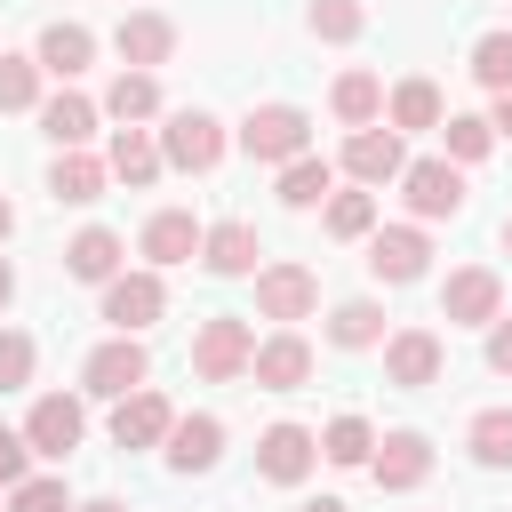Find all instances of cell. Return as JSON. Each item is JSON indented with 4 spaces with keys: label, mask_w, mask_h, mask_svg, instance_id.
I'll return each mask as SVG.
<instances>
[{
    "label": "cell",
    "mask_w": 512,
    "mask_h": 512,
    "mask_svg": "<svg viewBox=\"0 0 512 512\" xmlns=\"http://www.w3.org/2000/svg\"><path fill=\"white\" fill-rule=\"evenodd\" d=\"M32 384V336L24 328H0V392Z\"/></svg>",
    "instance_id": "39"
},
{
    "label": "cell",
    "mask_w": 512,
    "mask_h": 512,
    "mask_svg": "<svg viewBox=\"0 0 512 512\" xmlns=\"http://www.w3.org/2000/svg\"><path fill=\"white\" fill-rule=\"evenodd\" d=\"M256 256H264V240H256V224H248V216H224V224H208V240H200V264H208V272H224V280L264 272Z\"/></svg>",
    "instance_id": "15"
},
{
    "label": "cell",
    "mask_w": 512,
    "mask_h": 512,
    "mask_svg": "<svg viewBox=\"0 0 512 512\" xmlns=\"http://www.w3.org/2000/svg\"><path fill=\"white\" fill-rule=\"evenodd\" d=\"M304 512H344V504H336V496H320V504H304Z\"/></svg>",
    "instance_id": "46"
},
{
    "label": "cell",
    "mask_w": 512,
    "mask_h": 512,
    "mask_svg": "<svg viewBox=\"0 0 512 512\" xmlns=\"http://www.w3.org/2000/svg\"><path fill=\"white\" fill-rule=\"evenodd\" d=\"M200 240H208V224H192V208H160V216L144 224V240H136V248H144V256H152V272H160V264H192V256H200Z\"/></svg>",
    "instance_id": "19"
},
{
    "label": "cell",
    "mask_w": 512,
    "mask_h": 512,
    "mask_svg": "<svg viewBox=\"0 0 512 512\" xmlns=\"http://www.w3.org/2000/svg\"><path fill=\"white\" fill-rule=\"evenodd\" d=\"M248 376H256L264 392H296V384L312 376V344H304L296 328H280V336H264V344H256V360H248Z\"/></svg>",
    "instance_id": "18"
},
{
    "label": "cell",
    "mask_w": 512,
    "mask_h": 512,
    "mask_svg": "<svg viewBox=\"0 0 512 512\" xmlns=\"http://www.w3.org/2000/svg\"><path fill=\"white\" fill-rule=\"evenodd\" d=\"M400 168H408L400 128H352L344 136V176L352 184H400Z\"/></svg>",
    "instance_id": "10"
},
{
    "label": "cell",
    "mask_w": 512,
    "mask_h": 512,
    "mask_svg": "<svg viewBox=\"0 0 512 512\" xmlns=\"http://www.w3.org/2000/svg\"><path fill=\"white\" fill-rule=\"evenodd\" d=\"M160 152H168V168L208 176V168L224 160V120L200 112V104H184V112H168V128H160Z\"/></svg>",
    "instance_id": "2"
},
{
    "label": "cell",
    "mask_w": 512,
    "mask_h": 512,
    "mask_svg": "<svg viewBox=\"0 0 512 512\" xmlns=\"http://www.w3.org/2000/svg\"><path fill=\"white\" fill-rule=\"evenodd\" d=\"M384 112H392V128H400V136H416V128H440V120H448V104H440V88H432V80H400Z\"/></svg>",
    "instance_id": "28"
},
{
    "label": "cell",
    "mask_w": 512,
    "mask_h": 512,
    "mask_svg": "<svg viewBox=\"0 0 512 512\" xmlns=\"http://www.w3.org/2000/svg\"><path fill=\"white\" fill-rule=\"evenodd\" d=\"M488 368H496V376H512V320H504V312L488 320Z\"/></svg>",
    "instance_id": "41"
},
{
    "label": "cell",
    "mask_w": 512,
    "mask_h": 512,
    "mask_svg": "<svg viewBox=\"0 0 512 512\" xmlns=\"http://www.w3.org/2000/svg\"><path fill=\"white\" fill-rule=\"evenodd\" d=\"M312 464H320V440H312L304 424H272V432L256 440V472H264L272 488H296Z\"/></svg>",
    "instance_id": "14"
},
{
    "label": "cell",
    "mask_w": 512,
    "mask_h": 512,
    "mask_svg": "<svg viewBox=\"0 0 512 512\" xmlns=\"http://www.w3.org/2000/svg\"><path fill=\"white\" fill-rule=\"evenodd\" d=\"M80 432H88V416H80L72 392H40L32 416H24V440H32V456H48V464H64V456L80 448Z\"/></svg>",
    "instance_id": "9"
},
{
    "label": "cell",
    "mask_w": 512,
    "mask_h": 512,
    "mask_svg": "<svg viewBox=\"0 0 512 512\" xmlns=\"http://www.w3.org/2000/svg\"><path fill=\"white\" fill-rule=\"evenodd\" d=\"M96 120H104V104H88L80 88H56V96L40 104V128H48V144H56V152H80V144L96 136Z\"/></svg>",
    "instance_id": "20"
},
{
    "label": "cell",
    "mask_w": 512,
    "mask_h": 512,
    "mask_svg": "<svg viewBox=\"0 0 512 512\" xmlns=\"http://www.w3.org/2000/svg\"><path fill=\"white\" fill-rule=\"evenodd\" d=\"M88 56H96V32H88V24H48V32H40V72L80 80V72H88Z\"/></svg>",
    "instance_id": "24"
},
{
    "label": "cell",
    "mask_w": 512,
    "mask_h": 512,
    "mask_svg": "<svg viewBox=\"0 0 512 512\" xmlns=\"http://www.w3.org/2000/svg\"><path fill=\"white\" fill-rule=\"evenodd\" d=\"M424 256H432V240H424L416 224H376V232H368V272L392 280V288L424 280Z\"/></svg>",
    "instance_id": "11"
},
{
    "label": "cell",
    "mask_w": 512,
    "mask_h": 512,
    "mask_svg": "<svg viewBox=\"0 0 512 512\" xmlns=\"http://www.w3.org/2000/svg\"><path fill=\"white\" fill-rule=\"evenodd\" d=\"M496 312H504V280H496L488 264H464V272L440 280V320H448V328H488Z\"/></svg>",
    "instance_id": "5"
},
{
    "label": "cell",
    "mask_w": 512,
    "mask_h": 512,
    "mask_svg": "<svg viewBox=\"0 0 512 512\" xmlns=\"http://www.w3.org/2000/svg\"><path fill=\"white\" fill-rule=\"evenodd\" d=\"M328 344H344V352H368V344H384V312H376L368 296H344V304L328 312Z\"/></svg>",
    "instance_id": "29"
},
{
    "label": "cell",
    "mask_w": 512,
    "mask_h": 512,
    "mask_svg": "<svg viewBox=\"0 0 512 512\" xmlns=\"http://www.w3.org/2000/svg\"><path fill=\"white\" fill-rule=\"evenodd\" d=\"M24 464H32V440H24V432H8V424H0V488H16V480H32V472H24Z\"/></svg>",
    "instance_id": "40"
},
{
    "label": "cell",
    "mask_w": 512,
    "mask_h": 512,
    "mask_svg": "<svg viewBox=\"0 0 512 512\" xmlns=\"http://www.w3.org/2000/svg\"><path fill=\"white\" fill-rule=\"evenodd\" d=\"M8 232H16V208H8V200H0V240H8Z\"/></svg>",
    "instance_id": "45"
},
{
    "label": "cell",
    "mask_w": 512,
    "mask_h": 512,
    "mask_svg": "<svg viewBox=\"0 0 512 512\" xmlns=\"http://www.w3.org/2000/svg\"><path fill=\"white\" fill-rule=\"evenodd\" d=\"M400 192H408V208H416L424 224L464 216V168H456V160H408V168H400Z\"/></svg>",
    "instance_id": "8"
},
{
    "label": "cell",
    "mask_w": 512,
    "mask_h": 512,
    "mask_svg": "<svg viewBox=\"0 0 512 512\" xmlns=\"http://www.w3.org/2000/svg\"><path fill=\"white\" fill-rule=\"evenodd\" d=\"M496 152V120H480V112H448V160L464 168V160H488Z\"/></svg>",
    "instance_id": "33"
},
{
    "label": "cell",
    "mask_w": 512,
    "mask_h": 512,
    "mask_svg": "<svg viewBox=\"0 0 512 512\" xmlns=\"http://www.w3.org/2000/svg\"><path fill=\"white\" fill-rule=\"evenodd\" d=\"M104 184H112V160H96V152H56V168H48V192H56L64 208L104 200Z\"/></svg>",
    "instance_id": "21"
},
{
    "label": "cell",
    "mask_w": 512,
    "mask_h": 512,
    "mask_svg": "<svg viewBox=\"0 0 512 512\" xmlns=\"http://www.w3.org/2000/svg\"><path fill=\"white\" fill-rule=\"evenodd\" d=\"M104 160H112V176H120V184H152V176L168 168L160 136H152V128H136V120H128V128H112V152H104Z\"/></svg>",
    "instance_id": "23"
},
{
    "label": "cell",
    "mask_w": 512,
    "mask_h": 512,
    "mask_svg": "<svg viewBox=\"0 0 512 512\" xmlns=\"http://www.w3.org/2000/svg\"><path fill=\"white\" fill-rule=\"evenodd\" d=\"M328 232L336 240H368L376 232V192H328Z\"/></svg>",
    "instance_id": "34"
},
{
    "label": "cell",
    "mask_w": 512,
    "mask_h": 512,
    "mask_svg": "<svg viewBox=\"0 0 512 512\" xmlns=\"http://www.w3.org/2000/svg\"><path fill=\"white\" fill-rule=\"evenodd\" d=\"M216 456H224V424L216 416H176L168 424V464L176 472H216Z\"/></svg>",
    "instance_id": "22"
},
{
    "label": "cell",
    "mask_w": 512,
    "mask_h": 512,
    "mask_svg": "<svg viewBox=\"0 0 512 512\" xmlns=\"http://www.w3.org/2000/svg\"><path fill=\"white\" fill-rule=\"evenodd\" d=\"M64 272H72V280H96V288H104V280L120 272V232L88 224V232H80V240L64 248Z\"/></svg>",
    "instance_id": "27"
},
{
    "label": "cell",
    "mask_w": 512,
    "mask_h": 512,
    "mask_svg": "<svg viewBox=\"0 0 512 512\" xmlns=\"http://www.w3.org/2000/svg\"><path fill=\"white\" fill-rule=\"evenodd\" d=\"M160 312H168L160 272H112V280H104V320H112V336H144Z\"/></svg>",
    "instance_id": "4"
},
{
    "label": "cell",
    "mask_w": 512,
    "mask_h": 512,
    "mask_svg": "<svg viewBox=\"0 0 512 512\" xmlns=\"http://www.w3.org/2000/svg\"><path fill=\"white\" fill-rule=\"evenodd\" d=\"M328 192H336V168H328V160H312V152H296V160L280 168V200H288V208H320Z\"/></svg>",
    "instance_id": "30"
},
{
    "label": "cell",
    "mask_w": 512,
    "mask_h": 512,
    "mask_svg": "<svg viewBox=\"0 0 512 512\" xmlns=\"http://www.w3.org/2000/svg\"><path fill=\"white\" fill-rule=\"evenodd\" d=\"M8 296H16V272H8V264H0V312H8Z\"/></svg>",
    "instance_id": "44"
},
{
    "label": "cell",
    "mask_w": 512,
    "mask_h": 512,
    "mask_svg": "<svg viewBox=\"0 0 512 512\" xmlns=\"http://www.w3.org/2000/svg\"><path fill=\"white\" fill-rule=\"evenodd\" d=\"M328 104H336L344 128H376V120H384V80H376V72H344V80L328 88Z\"/></svg>",
    "instance_id": "26"
},
{
    "label": "cell",
    "mask_w": 512,
    "mask_h": 512,
    "mask_svg": "<svg viewBox=\"0 0 512 512\" xmlns=\"http://www.w3.org/2000/svg\"><path fill=\"white\" fill-rule=\"evenodd\" d=\"M472 80L496 88V96L512 88V32H480V40H472Z\"/></svg>",
    "instance_id": "37"
},
{
    "label": "cell",
    "mask_w": 512,
    "mask_h": 512,
    "mask_svg": "<svg viewBox=\"0 0 512 512\" xmlns=\"http://www.w3.org/2000/svg\"><path fill=\"white\" fill-rule=\"evenodd\" d=\"M256 312L264 320H312L320 312V280L304 264H264L256 272Z\"/></svg>",
    "instance_id": "12"
},
{
    "label": "cell",
    "mask_w": 512,
    "mask_h": 512,
    "mask_svg": "<svg viewBox=\"0 0 512 512\" xmlns=\"http://www.w3.org/2000/svg\"><path fill=\"white\" fill-rule=\"evenodd\" d=\"M304 24H312V40H360L368 32V8L360 0H312Z\"/></svg>",
    "instance_id": "35"
},
{
    "label": "cell",
    "mask_w": 512,
    "mask_h": 512,
    "mask_svg": "<svg viewBox=\"0 0 512 512\" xmlns=\"http://www.w3.org/2000/svg\"><path fill=\"white\" fill-rule=\"evenodd\" d=\"M504 256H512V216H504Z\"/></svg>",
    "instance_id": "47"
},
{
    "label": "cell",
    "mask_w": 512,
    "mask_h": 512,
    "mask_svg": "<svg viewBox=\"0 0 512 512\" xmlns=\"http://www.w3.org/2000/svg\"><path fill=\"white\" fill-rule=\"evenodd\" d=\"M40 104V56H0V112H32Z\"/></svg>",
    "instance_id": "36"
},
{
    "label": "cell",
    "mask_w": 512,
    "mask_h": 512,
    "mask_svg": "<svg viewBox=\"0 0 512 512\" xmlns=\"http://www.w3.org/2000/svg\"><path fill=\"white\" fill-rule=\"evenodd\" d=\"M144 376H152V360H144L136 336H112V344H96V352L80 360V392H96V400H128Z\"/></svg>",
    "instance_id": "7"
},
{
    "label": "cell",
    "mask_w": 512,
    "mask_h": 512,
    "mask_svg": "<svg viewBox=\"0 0 512 512\" xmlns=\"http://www.w3.org/2000/svg\"><path fill=\"white\" fill-rule=\"evenodd\" d=\"M248 360H256V328H248V320H232V312L200 320V336H192V368H200L208 384H232V376H248Z\"/></svg>",
    "instance_id": "3"
},
{
    "label": "cell",
    "mask_w": 512,
    "mask_h": 512,
    "mask_svg": "<svg viewBox=\"0 0 512 512\" xmlns=\"http://www.w3.org/2000/svg\"><path fill=\"white\" fill-rule=\"evenodd\" d=\"M488 120H496V136H504V144H512V88H504V96H496V112H488Z\"/></svg>",
    "instance_id": "42"
},
{
    "label": "cell",
    "mask_w": 512,
    "mask_h": 512,
    "mask_svg": "<svg viewBox=\"0 0 512 512\" xmlns=\"http://www.w3.org/2000/svg\"><path fill=\"white\" fill-rule=\"evenodd\" d=\"M320 456H328V464H368V456H376V432H368V416H336V424L320 432Z\"/></svg>",
    "instance_id": "32"
},
{
    "label": "cell",
    "mask_w": 512,
    "mask_h": 512,
    "mask_svg": "<svg viewBox=\"0 0 512 512\" xmlns=\"http://www.w3.org/2000/svg\"><path fill=\"white\" fill-rule=\"evenodd\" d=\"M72 512H128L120 496H88V504H72Z\"/></svg>",
    "instance_id": "43"
},
{
    "label": "cell",
    "mask_w": 512,
    "mask_h": 512,
    "mask_svg": "<svg viewBox=\"0 0 512 512\" xmlns=\"http://www.w3.org/2000/svg\"><path fill=\"white\" fill-rule=\"evenodd\" d=\"M8 512H72V496H64L56 472H40V480H16L8 488Z\"/></svg>",
    "instance_id": "38"
},
{
    "label": "cell",
    "mask_w": 512,
    "mask_h": 512,
    "mask_svg": "<svg viewBox=\"0 0 512 512\" xmlns=\"http://www.w3.org/2000/svg\"><path fill=\"white\" fill-rule=\"evenodd\" d=\"M464 448H472L480 464H496V472H504V464H512V408H480V416H472V432H464Z\"/></svg>",
    "instance_id": "31"
},
{
    "label": "cell",
    "mask_w": 512,
    "mask_h": 512,
    "mask_svg": "<svg viewBox=\"0 0 512 512\" xmlns=\"http://www.w3.org/2000/svg\"><path fill=\"white\" fill-rule=\"evenodd\" d=\"M240 152H248V160H272V168H288L296 152H312V120H304L296 104H256V112L240 120Z\"/></svg>",
    "instance_id": "1"
},
{
    "label": "cell",
    "mask_w": 512,
    "mask_h": 512,
    "mask_svg": "<svg viewBox=\"0 0 512 512\" xmlns=\"http://www.w3.org/2000/svg\"><path fill=\"white\" fill-rule=\"evenodd\" d=\"M440 368H448V344L432 328H392L384 336V384L424 392V384H440Z\"/></svg>",
    "instance_id": "6"
},
{
    "label": "cell",
    "mask_w": 512,
    "mask_h": 512,
    "mask_svg": "<svg viewBox=\"0 0 512 512\" xmlns=\"http://www.w3.org/2000/svg\"><path fill=\"white\" fill-rule=\"evenodd\" d=\"M112 48H120V64L152 72V64H168V56H176V24H168V16H152V8H128V16H120V32H112Z\"/></svg>",
    "instance_id": "17"
},
{
    "label": "cell",
    "mask_w": 512,
    "mask_h": 512,
    "mask_svg": "<svg viewBox=\"0 0 512 512\" xmlns=\"http://www.w3.org/2000/svg\"><path fill=\"white\" fill-rule=\"evenodd\" d=\"M168 424H176V408H168L152 384H136L128 400H112V440H120V448H160Z\"/></svg>",
    "instance_id": "16"
},
{
    "label": "cell",
    "mask_w": 512,
    "mask_h": 512,
    "mask_svg": "<svg viewBox=\"0 0 512 512\" xmlns=\"http://www.w3.org/2000/svg\"><path fill=\"white\" fill-rule=\"evenodd\" d=\"M104 112H112L120 128H128V120H152V112H160V80H152V72H136V64H120V72H112V88H104Z\"/></svg>",
    "instance_id": "25"
},
{
    "label": "cell",
    "mask_w": 512,
    "mask_h": 512,
    "mask_svg": "<svg viewBox=\"0 0 512 512\" xmlns=\"http://www.w3.org/2000/svg\"><path fill=\"white\" fill-rule=\"evenodd\" d=\"M368 472H376V488L408 496V488H424V480H432V440H424V432H384V440H376V456H368Z\"/></svg>",
    "instance_id": "13"
}]
</instances>
